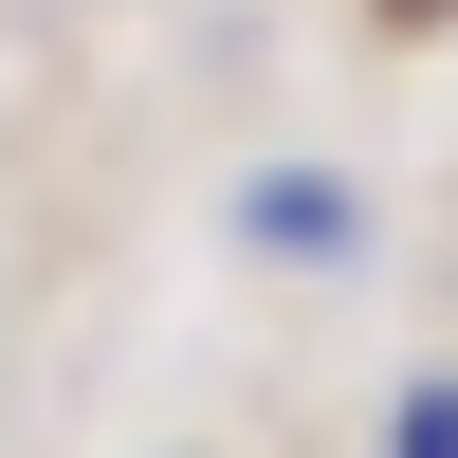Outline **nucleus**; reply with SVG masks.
Masks as SVG:
<instances>
[{
	"label": "nucleus",
	"instance_id": "7ed1b4c3",
	"mask_svg": "<svg viewBox=\"0 0 458 458\" xmlns=\"http://www.w3.org/2000/svg\"><path fill=\"white\" fill-rule=\"evenodd\" d=\"M386 19H403V37H440V19H458V0H386Z\"/></svg>",
	"mask_w": 458,
	"mask_h": 458
},
{
	"label": "nucleus",
	"instance_id": "f03ea898",
	"mask_svg": "<svg viewBox=\"0 0 458 458\" xmlns=\"http://www.w3.org/2000/svg\"><path fill=\"white\" fill-rule=\"evenodd\" d=\"M386 458H458V386H403V422H386Z\"/></svg>",
	"mask_w": 458,
	"mask_h": 458
},
{
	"label": "nucleus",
	"instance_id": "f257e3e1",
	"mask_svg": "<svg viewBox=\"0 0 458 458\" xmlns=\"http://www.w3.org/2000/svg\"><path fill=\"white\" fill-rule=\"evenodd\" d=\"M257 239H276V257H367V202L330 165H276V183H257Z\"/></svg>",
	"mask_w": 458,
	"mask_h": 458
}]
</instances>
